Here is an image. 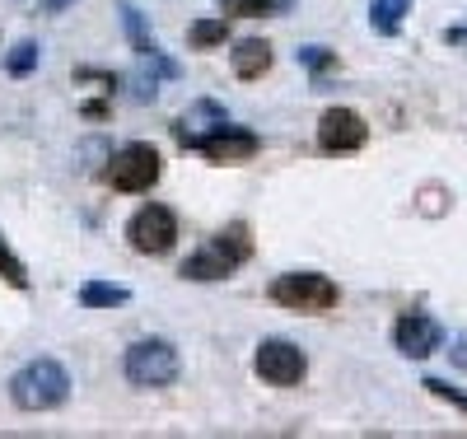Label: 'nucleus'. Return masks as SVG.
Listing matches in <instances>:
<instances>
[{
  "label": "nucleus",
  "mask_w": 467,
  "mask_h": 439,
  "mask_svg": "<svg viewBox=\"0 0 467 439\" xmlns=\"http://www.w3.org/2000/svg\"><path fill=\"white\" fill-rule=\"evenodd\" d=\"M75 299H80L85 308H122V304L131 299V290H127V286H103V281H85V286H80V295H75Z\"/></svg>",
  "instance_id": "obj_14"
},
{
  "label": "nucleus",
  "mask_w": 467,
  "mask_h": 439,
  "mask_svg": "<svg viewBox=\"0 0 467 439\" xmlns=\"http://www.w3.org/2000/svg\"><path fill=\"white\" fill-rule=\"evenodd\" d=\"M127 244H131L140 257H164V253H173V244H178V215H173L169 206H160V202L140 206V211L127 220Z\"/></svg>",
  "instance_id": "obj_5"
},
{
  "label": "nucleus",
  "mask_w": 467,
  "mask_h": 439,
  "mask_svg": "<svg viewBox=\"0 0 467 439\" xmlns=\"http://www.w3.org/2000/svg\"><path fill=\"white\" fill-rule=\"evenodd\" d=\"M299 61L314 70V75H323L327 66H337V57H327V47H299Z\"/></svg>",
  "instance_id": "obj_20"
},
{
  "label": "nucleus",
  "mask_w": 467,
  "mask_h": 439,
  "mask_svg": "<svg viewBox=\"0 0 467 439\" xmlns=\"http://www.w3.org/2000/svg\"><path fill=\"white\" fill-rule=\"evenodd\" d=\"M453 361L467 370V337H458V341H453Z\"/></svg>",
  "instance_id": "obj_21"
},
{
  "label": "nucleus",
  "mask_w": 467,
  "mask_h": 439,
  "mask_svg": "<svg viewBox=\"0 0 467 439\" xmlns=\"http://www.w3.org/2000/svg\"><path fill=\"white\" fill-rule=\"evenodd\" d=\"M393 341L407 361H425V355H435L444 346V328L435 323L431 313H402L398 328H393Z\"/></svg>",
  "instance_id": "obj_8"
},
{
  "label": "nucleus",
  "mask_w": 467,
  "mask_h": 439,
  "mask_svg": "<svg viewBox=\"0 0 467 439\" xmlns=\"http://www.w3.org/2000/svg\"><path fill=\"white\" fill-rule=\"evenodd\" d=\"M224 15L220 19H202V24H192V33H187V43L197 47V52H206V47H215V43H224Z\"/></svg>",
  "instance_id": "obj_16"
},
{
  "label": "nucleus",
  "mask_w": 467,
  "mask_h": 439,
  "mask_svg": "<svg viewBox=\"0 0 467 439\" xmlns=\"http://www.w3.org/2000/svg\"><path fill=\"white\" fill-rule=\"evenodd\" d=\"M229 61H234V75L239 79H262L271 70V43H262V37H244Z\"/></svg>",
  "instance_id": "obj_11"
},
{
  "label": "nucleus",
  "mask_w": 467,
  "mask_h": 439,
  "mask_svg": "<svg viewBox=\"0 0 467 439\" xmlns=\"http://www.w3.org/2000/svg\"><path fill=\"white\" fill-rule=\"evenodd\" d=\"M229 117H224V108L220 103H197V108H187L182 117H178V127H173V136H178V145H187V150H197V141L202 136H211L215 127H224Z\"/></svg>",
  "instance_id": "obj_10"
},
{
  "label": "nucleus",
  "mask_w": 467,
  "mask_h": 439,
  "mask_svg": "<svg viewBox=\"0 0 467 439\" xmlns=\"http://www.w3.org/2000/svg\"><path fill=\"white\" fill-rule=\"evenodd\" d=\"M160 173H164V159H160V150L145 145V141L122 145L108 159V169H103L112 192H150L154 183H160Z\"/></svg>",
  "instance_id": "obj_4"
},
{
  "label": "nucleus",
  "mask_w": 467,
  "mask_h": 439,
  "mask_svg": "<svg viewBox=\"0 0 467 439\" xmlns=\"http://www.w3.org/2000/svg\"><path fill=\"white\" fill-rule=\"evenodd\" d=\"M257 145H262V141H257L248 127H229V122L197 141V150L211 159V164H244V159L257 154Z\"/></svg>",
  "instance_id": "obj_9"
},
{
  "label": "nucleus",
  "mask_w": 467,
  "mask_h": 439,
  "mask_svg": "<svg viewBox=\"0 0 467 439\" xmlns=\"http://www.w3.org/2000/svg\"><path fill=\"white\" fill-rule=\"evenodd\" d=\"M407 15H411V0H374L369 5V28L383 33V37H393Z\"/></svg>",
  "instance_id": "obj_13"
},
{
  "label": "nucleus",
  "mask_w": 467,
  "mask_h": 439,
  "mask_svg": "<svg viewBox=\"0 0 467 439\" xmlns=\"http://www.w3.org/2000/svg\"><path fill=\"white\" fill-rule=\"evenodd\" d=\"M420 388H431V397H440V402H449L453 412L467 416V392H462V388H453V383H444V379H425Z\"/></svg>",
  "instance_id": "obj_19"
},
{
  "label": "nucleus",
  "mask_w": 467,
  "mask_h": 439,
  "mask_svg": "<svg viewBox=\"0 0 467 439\" xmlns=\"http://www.w3.org/2000/svg\"><path fill=\"white\" fill-rule=\"evenodd\" d=\"M127 379L136 383V388H169L173 379H178V370H182V361H178V346L173 341H164V337H140V341H131L127 346Z\"/></svg>",
  "instance_id": "obj_3"
},
{
  "label": "nucleus",
  "mask_w": 467,
  "mask_h": 439,
  "mask_svg": "<svg viewBox=\"0 0 467 439\" xmlns=\"http://www.w3.org/2000/svg\"><path fill=\"white\" fill-rule=\"evenodd\" d=\"M220 10H224L229 19H262V15L290 10V0H220Z\"/></svg>",
  "instance_id": "obj_15"
},
{
  "label": "nucleus",
  "mask_w": 467,
  "mask_h": 439,
  "mask_svg": "<svg viewBox=\"0 0 467 439\" xmlns=\"http://www.w3.org/2000/svg\"><path fill=\"white\" fill-rule=\"evenodd\" d=\"M211 248L229 262V267H244L248 257H253V238H248V225L244 220H234V225H224L215 238H211Z\"/></svg>",
  "instance_id": "obj_12"
},
{
  "label": "nucleus",
  "mask_w": 467,
  "mask_h": 439,
  "mask_svg": "<svg viewBox=\"0 0 467 439\" xmlns=\"http://www.w3.org/2000/svg\"><path fill=\"white\" fill-rule=\"evenodd\" d=\"M369 141V122L356 108H327L323 122H318V145L327 154H356Z\"/></svg>",
  "instance_id": "obj_7"
},
{
  "label": "nucleus",
  "mask_w": 467,
  "mask_h": 439,
  "mask_svg": "<svg viewBox=\"0 0 467 439\" xmlns=\"http://www.w3.org/2000/svg\"><path fill=\"white\" fill-rule=\"evenodd\" d=\"M0 276L15 286V290H28V267L10 253V244H5V234H0Z\"/></svg>",
  "instance_id": "obj_18"
},
{
  "label": "nucleus",
  "mask_w": 467,
  "mask_h": 439,
  "mask_svg": "<svg viewBox=\"0 0 467 439\" xmlns=\"http://www.w3.org/2000/svg\"><path fill=\"white\" fill-rule=\"evenodd\" d=\"M37 61H43V52H37V43H15V47H10V57H5V70L24 79L28 70H37Z\"/></svg>",
  "instance_id": "obj_17"
},
{
  "label": "nucleus",
  "mask_w": 467,
  "mask_h": 439,
  "mask_svg": "<svg viewBox=\"0 0 467 439\" xmlns=\"http://www.w3.org/2000/svg\"><path fill=\"white\" fill-rule=\"evenodd\" d=\"M70 5H75V0H43L47 15H61V10H70Z\"/></svg>",
  "instance_id": "obj_22"
},
{
  "label": "nucleus",
  "mask_w": 467,
  "mask_h": 439,
  "mask_svg": "<svg viewBox=\"0 0 467 439\" xmlns=\"http://www.w3.org/2000/svg\"><path fill=\"white\" fill-rule=\"evenodd\" d=\"M66 397H70V374L52 355H37L10 379V402L19 412H57Z\"/></svg>",
  "instance_id": "obj_1"
},
{
  "label": "nucleus",
  "mask_w": 467,
  "mask_h": 439,
  "mask_svg": "<svg viewBox=\"0 0 467 439\" xmlns=\"http://www.w3.org/2000/svg\"><path fill=\"white\" fill-rule=\"evenodd\" d=\"M253 370H257V379H266L271 388H295V383H304V374H308V355H304L295 341L271 337V341L257 346Z\"/></svg>",
  "instance_id": "obj_6"
},
{
  "label": "nucleus",
  "mask_w": 467,
  "mask_h": 439,
  "mask_svg": "<svg viewBox=\"0 0 467 439\" xmlns=\"http://www.w3.org/2000/svg\"><path fill=\"white\" fill-rule=\"evenodd\" d=\"M337 299H341V290L323 271H285L271 281V304H281L290 313H327V308H337Z\"/></svg>",
  "instance_id": "obj_2"
}]
</instances>
